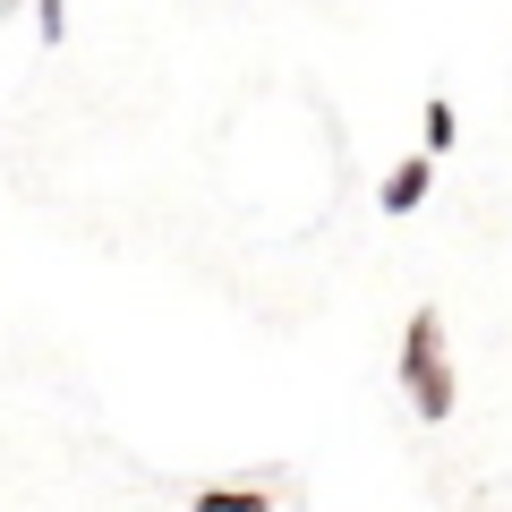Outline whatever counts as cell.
Masks as SVG:
<instances>
[{
	"label": "cell",
	"mask_w": 512,
	"mask_h": 512,
	"mask_svg": "<svg viewBox=\"0 0 512 512\" xmlns=\"http://www.w3.org/2000/svg\"><path fill=\"white\" fill-rule=\"evenodd\" d=\"M402 393H410V410L419 419H453V359H444V316L436 308H419L410 316V333H402Z\"/></svg>",
	"instance_id": "cell-1"
},
{
	"label": "cell",
	"mask_w": 512,
	"mask_h": 512,
	"mask_svg": "<svg viewBox=\"0 0 512 512\" xmlns=\"http://www.w3.org/2000/svg\"><path fill=\"white\" fill-rule=\"evenodd\" d=\"M427 188H436V163H427V154H410L402 171H384V188H376V197H384V214H410V205H419Z\"/></svg>",
	"instance_id": "cell-2"
},
{
	"label": "cell",
	"mask_w": 512,
	"mask_h": 512,
	"mask_svg": "<svg viewBox=\"0 0 512 512\" xmlns=\"http://www.w3.org/2000/svg\"><path fill=\"white\" fill-rule=\"evenodd\" d=\"M197 512H274L256 487H214V495H197Z\"/></svg>",
	"instance_id": "cell-3"
},
{
	"label": "cell",
	"mask_w": 512,
	"mask_h": 512,
	"mask_svg": "<svg viewBox=\"0 0 512 512\" xmlns=\"http://www.w3.org/2000/svg\"><path fill=\"white\" fill-rule=\"evenodd\" d=\"M419 128H427V146H436V154H444V146H453V137H461L453 103H427V111H419Z\"/></svg>",
	"instance_id": "cell-4"
},
{
	"label": "cell",
	"mask_w": 512,
	"mask_h": 512,
	"mask_svg": "<svg viewBox=\"0 0 512 512\" xmlns=\"http://www.w3.org/2000/svg\"><path fill=\"white\" fill-rule=\"evenodd\" d=\"M35 26H43V43H60V26H69V9H60V0H35Z\"/></svg>",
	"instance_id": "cell-5"
},
{
	"label": "cell",
	"mask_w": 512,
	"mask_h": 512,
	"mask_svg": "<svg viewBox=\"0 0 512 512\" xmlns=\"http://www.w3.org/2000/svg\"><path fill=\"white\" fill-rule=\"evenodd\" d=\"M0 9H26V0H0Z\"/></svg>",
	"instance_id": "cell-6"
}]
</instances>
